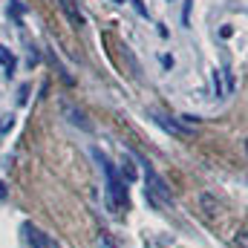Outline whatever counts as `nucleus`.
I'll return each mask as SVG.
<instances>
[{"label": "nucleus", "mask_w": 248, "mask_h": 248, "mask_svg": "<svg viewBox=\"0 0 248 248\" xmlns=\"http://www.w3.org/2000/svg\"><path fill=\"white\" fill-rule=\"evenodd\" d=\"M23 231H26V240H29V246L32 248H61L55 237H49L44 228H38V225H32V222H29Z\"/></svg>", "instance_id": "obj_3"}, {"label": "nucleus", "mask_w": 248, "mask_h": 248, "mask_svg": "<svg viewBox=\"0 0 248 248\" xmlns=\"http://www.w3.org/2000/svg\"><path fill=\"white\" fill-rule=\"evenodd\" d=\"M98 156V162H101V168H104V176H107V211L110 214H122L124 208H127V187H124V182L119 179V173H116V168L110 165V159L107 156H101V153H95Z\"/></svg>", "instance_id": "obj_1"}, {"label": "nucleus", "mask_w": 248, "mask_h": 248, "mask_svg": "<svg viewBox=\"0 0 248 248\" xmlns=\"http://www.w3.org/2000/svg\"><path fill=\"white\" fill-rule=\"evenodd\" d=\"M0 196H6V185L3 182H0Z\"/></svg>", "instance_id": "obj_12"}, {"label": "nucleus", "mask_w": 248, "mask_h": 248, "mask_svg": "<svg viewBox=\"0 0 248 248\" xmlns=\"http://www.w3.org/2000/svg\"><path fill=\"white\" fill-rule=\"evenodd\" d=\"M12 124H15V116H12V113H6V116H0V136H6V133L12 130Z\"/></svg>", "instance_id": "obj_8"}, {"label": "nucleus", "mask_w": 248, "mask_h": 248, "mask_svg": "<svg viewBox=\"0 0 248 248\" xmlns=\"http://www.w3.org/2000/svg\"><path fill=\"white\" fill-rule=\"evenodd\" d=\"M144 196H147V202H150L153 208H159V211H168V208L173 205V196H170L168 182H165L150 165H144Z\"/></svg>", "instance_id": "obj_2"}, {"label": "nucleus", "mask_w": 248, "mask_h": 248, "mask_svg": "<svg viewBox=\"0 0 248 248\" xmlns=\"http://www.w3.org/2000/svg\"><path fill=\"white\" fill-rule=\"evenodd\" d=\"M20 12H23L20 3H12V15H15V20H20Z\"/></svg>", "instance_id": "obj_11"}, {"label": "nucleus", "mask_w": 248, "mask_h": 248, "mask_svg": "<svg viewBox=\"0 0 248 248\" xmlns=\"http://www.w3.org/2000/svg\"><path fill=\"white\" fill-rule=\"evenodd\" d=\"M98 248H116V243H113V237H110L107 231H101V237H98Z\"/></svg>", "instance_id": "obj_9"}, {"label": "nucleus", "mask_w": 248, "mask_h": 248, "mask_svg": "<svg viewBox=\"0 0 248 248\" xmlns=\"http://www.w3.org/2000/svg\"><path fill=\"white\" fill-rule=\"evenodd\" d=\"M61 6H63V12H66V17L72 20V26H84V17L75 9V0H61Z\"/></svg>", "instance_id": "obj_6"}, {"label": "nucleus", "mask_w": 248, "mask_h": 248, "mask_svg": "<svg viewBox=\"0 0 248 248\" xmlns=\"http://www.w3.org/2000/svg\"><path fill=\"white\" fill-rule=\"evenodd\" d=\"M15 52H12V49H6V46H0V66H3V69H6V75H12V72H15Z\"/></svg>", "instance_id": "obj_7"}, {"label": "nucleus", "mask_w": 248, "mask_h": 248, "mask_svg": "<svg viewBox=\"0 0 248 248\" xmlns=\"http://www.w3.org/2000/svg\"><path fill=\"white\" fill-rule=\"evenodd\" d=\"M237 246H240V248H248V231L237 234Z\"/></svg>", "instance_id": "obj_10"}, {"label": "nucleus", "mask_w": 248, "mask_h": 248, "mask_svg": "<svg viewBox=\"0 0 248 248\" xmlns=\"http://www.w3.org/2000/svg\"><path fill=\"white\" fill-rule=\"evenodd\" d=\"M246 150H248V141H246Z\"/></svg>", "instance_id": "obj_13"}, {"label": "nucleus", "mask_w": 248, "mask_h": 248, "mask_svg": "<svg viewBox=\"0 0 248 248\" xmlns=\"http://www.w3.org/2000/svg\"><path fill=\"white\" fill-rule=\"evenodd\" d=\"M63 113H66V116H69V122H72V124H78V127H81V130H93V124L87 122V116H84V113H81V110H75V107H72V104H63Z\"/></svg>", "instance_id": "obj_5"}, {"label": "nucleus", "mask_w": 248, "mask_h": 248, "mask_svg": "<svg viewBox=\"0 0 248 248\" xmlns=\"http://www.w3.org/2000/svg\"><path fill=\"white\" fill-rule=\"evenodd\" d=\"M156 122L162 124L168 133H176V136H185V133H190V127H185V124L179 122V119H168V116H156Z\"/></svg>", "instance_id": "obj_4"}]
</instances>
